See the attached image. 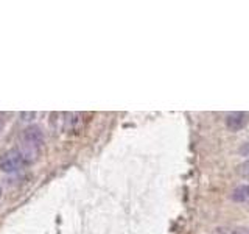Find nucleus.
Segmentation results:
<instances>
[{
	"instance_id": "1",
	"label": "nucleus",
	"mask_w": 249,
	"mask_h": 234,
	"mask_svg": "<svg viewBox=\"0 0 249 234\" xmlns=\"http://www.w3.org/2000/svg\"><path fill=\"white\" fill-rule=\"evenodd\" d=\"M44 131L37 125H28L20 133V147L19 150L27 158L28 164H33L44 148Z\"/></svg>"
},
{
	"instance_id": "2",
	"label": "nucleus",
	"mask_w": 249,
	"mask_h": 234,
	"mask_svg": "<svg viewBox=\"0 0 249 234\" xmlns=\"http://www.w3.org/2000/svg\"><path fill=\"white\" fill-rule=\"evenodd\" d=\"M27 166L30 164L19 148H11V150L0 155V170L5 174H16Z\"/></svg>"
},
{
	"instance_id": "3",
	"label": "nucleus",
	"mask_w": 249,
	"mask_h": 234,
	"mask_svg": "<svg viewBox=\"0 0 249 234\" xmlns=\"http://www.w3.org/2000/svg\"><path fill=\"white\" fill-rule=\"evenodd\" d=\"M226 127L229 131H240L249 123V113L248 111H233L229 113L224 119Z\"/></svg>"
},
{
	"instance_id": "4",
	"label": "nucleus",
	"mask_w": 249,
	"mask_h": 234,
	"mask_svg": "<svg viewBox=\"0 0 249 234\" xmlns=\"http://www.w3.org/2000/svg\"><path fill=\"white\" fill-rule=\"evenodd\" d=\"M59 123H61V131L72 133L78 131L83 123V116L80 113H62L59 114Z\"/></svg>"
},
{
	"instance_id": "5",
	"label": "nucleus",
	"mask_w": 249,
	"mask_h": 234,
	"mask_svg": "<svg viewBox=\"0 0 249 234\" xmlns=\"http://www.w3.org/2000/svg\"><path fill=\"white\" fill-rule=\"evenodd\" d=\"M231 200L233 203H240V205H249V184H241L232 189Z\"/></svg>"
},
{
	"instance_id": "6",
	"label": "nucleus",
	"mask_w": 249,
	"mask_h": 234,
	"mask_svg": "<svg viewBox=\"0 0 249 234\" xmlns=\"http://www.w3.org/2000/svg\"><path fill=\"white\" fill-rule=\"evenodd\" d=\"M235 172H237V175L241 178H249V158L245 159L241 164H238Z\"/></svg>"
},
{
	"instance_id": "7",
	"label": "nucleus",
	"mask_w": 249,
	"mask_h": 234,
	"mask_svg": "<svg viewBox=\"0 0 249 234\" xmlns=\"http://www.w3.org/2000/svg\"><path fill=\"white\" fill-rule=\"evenodd\" d=\"M220 234H249V231L245 228H221Z\"/></svg>"
},
{
	"instance_id": "8",
	"label": "nucleus",
	"mask_w": 249,
	"mask_h": 234,
	"mask_svg": "<svg viewBox=\"0 0 249 234\" xmlns=\"http://www.w3.org/2000/svg\"><path fill=\"white\" fill-rule=\"evenodd\" d=\"M238 153L241 155V156H249V142H246V144H243L240 148H238Z\"/></svg>"
},
{
	"instance_id": "9",
	"label": "nucleus",
	"mask_w": 249,
	"mask_h": 234,
	"mask_svg": "<svg viewBox=\"0 0 249 234\" xmlns=\"http://www.w3.org/2000/svg\"><path fill=\"white\" fill-rule=\"evenodd\" d=\"M5 123H6V114L5 113H0V135L5 128Z\"/></svg>"
},
{
	"instance_id": "10",
	"label": "nucleus",
	"mask_w": 249,
	"mask_h": 234,
	"mask_svg": "<svg viewBox=\"0 0 249 234\" xmlns=\"http://www.w3.org/2000/svg\"><path fill=\"white\" fill-rule=\"evenodd\" d=\"M2 195H3V191H2V186H0V198H2Z\"/></svg>"
}]
</instances>
